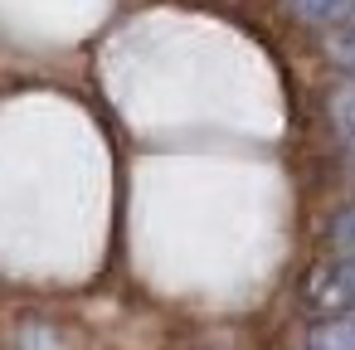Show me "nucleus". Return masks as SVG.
Here are the masks:
<instances>
[{
    "label": "nucleus",
    "instance_id": "obj_1",
    "mask_svg": "<svg viewBox=\"0 0 355 350\" xmlns=\"http://www.w3.org/2000/svg\"><path fill=\"white\" fill-rule=\"evenodd\" d=\"M306 306L326 321L355 316V258H336L331 268H316L306 277Z\"/></svg>",
    "mask_w": 355,
    "mask_h": 350
},
{
    "label": "nucleus",
    "instance_id": "obj_2",
    "mask_svg": "<svg viewBox=\"0 0 355 350\" xmlns=\"http://www.w3.org/2000/svg\"><path fill=\"white\" fill-rule=\"evenodd\" d=\"M287 10L306 25H340L355 10V0H287Z\"/></svg>",
    "mask_w": 355,
    "mask_h": 350
},
{
    "label": "nucleus",
    "instance_id": "obj_3",
    "mask_svg": "<svg viewBox=\"0 0 355 350\" xmlns=\"http://www.w3.org/2000/svg\"><path fill=\"white\" fill-rule=\"evenodd\" d=\"M306 350H355V316L321 321V326L306 335Z\"/></svg>",
    "mask_w": 355,
    "mask_h": 350
},
{
    "label": "nucleus",
    "instance_id": "obj_4",
    "mask_svg": "<svg viewBox=\"0 0 355 350\" xmlns=\"http://www.w3.org/2000/svg\"><path fill=\"white\" fill-rule=\"evenodd\" d=\"M326 54H331L336 69L355 73V20H340V25L326 35Z\"/></svg>",
    "mask_w": 355,
    "mask_h": 350
},
{
    "label": "nucleus",
    "instance_id": "obj_5",
    "mask_svg": "<svg viewBox=\"0 0 355 350\" xmlns=\"http://www.w3.org/2000/svg\"><path fill=\"white\" fill-rule=\"evenodd\" d=\"M331 127H336L340 141L355 146V83H345V88L331 98Z\"/></svg>",
    "mask_w": 355,
    "mask_h": 350
},
{
    "label": "nucleus",
    "instance_id": "obj_6",
    "mask_svg": "<svg viewBox=\"0 0 355 350\" xmlns=\"http://www.w3.org/2000/svg\"><path fill=\"white\" fill-rule=\"evenodd\" d=\"M326 243H331V253H336V258H355V204H350V209H340V214L331 219Z\"/></svg>",
    "mask_w": 355,
    "mask_h": 350
}]
</instances>
